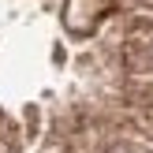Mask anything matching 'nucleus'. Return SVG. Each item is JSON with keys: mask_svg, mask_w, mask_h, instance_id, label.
<instances>
[{"mask_svg": "<svg viewBox=\"0 0 153 153\" xmlns=\"http://www.w3.org/2000/svg\"><path fill=\"white\" fill-rule=\"evenodd\" d=\"M0 153H153V0H0Z\"/></svg>", "mask_w": 153, "mask_h": 153, "instance_id": "obj_1", "label": "nucleus"}]
</instances>
